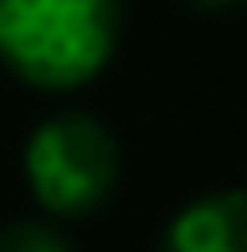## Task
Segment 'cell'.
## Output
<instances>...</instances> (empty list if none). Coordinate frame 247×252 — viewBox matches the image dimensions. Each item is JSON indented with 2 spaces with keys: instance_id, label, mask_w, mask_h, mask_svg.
<instances>
[{
  "instance_id": "1",
  "label": "cell",
  "mask_w": 247,
  "mask_h": 252,
  "mask_svg": "<svg viewBox=\"0 0 247 252\" xmlns=\"http://www.w3.org/2000/svg\"><path fill=\"white\" fill-rule=\"evenodd\" d=\"M124 0H0V67L36 93H77L119 52Z\"/></svg>"
},
{
  "instance_id": "2",
  "label": "cell",
  "mask_w": 247,
  "mask_h": 252,
  "mask_svg": "<svg viewBox=\"0 0 247 252\" xmlns=\"http://www.w3.org/2000/svg\"><path fill=\"white\" fill-rule=\"evenodd\" d=\"M21 175H26L31 201L47 211V221H77L114 201L124 155L98 113L62 108L26 134Z\"/></svg>"
},
{
  "instance_id": "3",
  "label": "cell",
  "mask_w": 247,
  "mask_h": 252,
  "mask_svg": "<svg viewBox=\"0 0 247 252\" xmlns=\"http://www.w3.org/2000/svg\"><path fill=\"white\" fill-rule=\"evenodd\" d=\"M160 252H247V186H221L185 201L165 221Z\"/></svg>"
},
{
  "instance_id": "4",
  "label": "cell",
  "mask_w": 247,
  "mask_h": 252,
  "mask_svg": "<svg viewBox=\"0 0 247 252\" xmlns=\"http://www.w3.org/2000/svg\"><path fill=\"white\" fill-rule=\"evenodd\" d=\"M0 252H77L57 221H5L0 226Z\"/></svg>"
},
{
  "instance_id": "5",
  "label": "cell",
  "mask_w": 247,
  "mask_h": 252,
  "mask_svg": "<svg viewBox=\"0 0 247 252\" xmlns=\"http://www.w3.org/2000/svg\"><path fill=\"white\" fill-rule=\"evenodd\" d=\"M181 5H190V10H201V16H227V10H237V5H247V0H181Z\"/></svg>"
}]
</instances>
